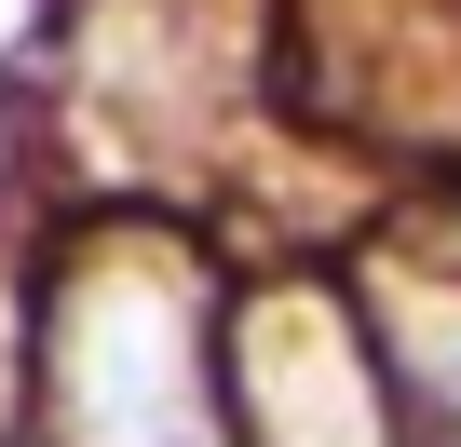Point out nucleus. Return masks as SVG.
Returning <instances> with one entry per match:
<instances>
[{
	"instance_id": "obj_3",
	"label": "nucleus",
	"mask_w": 461,
	"mask_h": 447,
	"mask_svg": "<svg viewBox=\"0 0 461 447\" xmlns=\"http://www.w3.org/2000/svg\"><path fill=\"white\" fill-rule=\"evenodd\" d=\"M393 380H407L420 420L461 447V285H393Z\"/></svg>"
},
{
	"instance_id": "obj_2",
	"label": "nucleus",
	"mask_w": 461,
	"mask_h": 447,
	"mask_svg": "<svg viewBox=\"0 0 461 447\" xmlns=\"http://www.w3.org/2000/svg\"><path fill=\"white\" fill-rule=\"evenodd\" d=\"M245 420H258V447H393L380 393H366V353L339 339L326 299H272L245 326Z\"/></svg>"
},
{
	"instance_id": "obj_1",
	"label": "nucleus",
	"mask_w": 461,
	"mask_h": 447,
	"mask_svg": "<svg viewBox=\"0 0 461 447\" xmlns=\"http://www.w3.org/2000/svg\"><path fill=\"white\" fill-rule=\"evenodd\" d=\"M55 447H230L217 434V353H203V272L176 245H95L55 285L41 326Z\"/></svg>"
}]
</instances>
